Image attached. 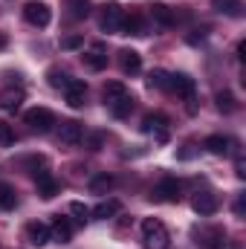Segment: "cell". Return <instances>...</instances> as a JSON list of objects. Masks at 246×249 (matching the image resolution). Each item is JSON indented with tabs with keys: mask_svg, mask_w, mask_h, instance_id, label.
<instances>
[{
	"mask_svg": "<svg viewBox=\"0 0 246 249\" xmlns=\"http://www.w3.org/2000/svg\"><path fill=\"white\" fill-rule=\"evenodd\" d=\"M119 35H145V23H142V18H139V15H124Z\"/></svg>",
	"mask_w": 246,
	"mask_h": 249,
	"instance_id": "cell-21",
	"label": "cell"
},
{
	"mask_svg": "<svg viewBox=\"0 0 246 249\" xmlns=\"http://www.w3.org/2000/svg\"><path fill=\"white\" fill-rule=\"evenodd\" d=\"M211 6L223 15H232V18H241V0H211Z\"/></svg>",
	"mask_w": 246,
	"mask_h": 249,
	"instance_id": "cell-26",
	"label": "cell"
},
{
	"mask_svg": "<svg viewBox=\"0 0 246 249\" xmlns=\"http://www.w3.org/2000/svg\"><path fill=\"white\" fill-rule=\"evenodd\" d=\"M142 130H145V133H154L157 142H168V119H165L162 113H151V116H145Z\"/></svg>",
	"mask_w": 246,
	"mask_h": 249,
	"instance_id": "cell-8",
	"label": "cell"
},
{
	"mask_svg": "<svg viewBox=\"0 0 246 249\" xmlns=\"http://www.w3.org/2000/svg\"><path fill=\"white\" fill-rule=\"evenodd\" d=\"M168 90L171 93H177L180 99H194V90H197V84H194V78L191 75H185V72H174V75H168Z\"/></svg>",
	"mask_w": 246,
	"mask_h": 249,
	"instance_id": "cell-6",
	"label": "cell"
},
{
	"mask_svg": "<svg viewBox=\"0 0 246 249\" xmlns=\"http://www.w3.org/2000/svg\"><path fill=\"white\" fill-rule=\"evenodd\" d=\"M64 96H67V105H70L72 110H78V107H84L87 84H84V81H78V78H70V84L64 87Z\"/></svg>",
	"mask_w": 246,
	"mask_h": 249,
	"instance_id": "cell-9",
	"label": "cell"
},
{
	"mask_svg": "<svg viewBox=\"0 0 246 249\" xmlns=\"http://www.w3.org/2000/svg\"><path fill=\"white\" fill-rule=\"evenodd\" d=\"M18 206V194H15V188L9 186V183H0V209L3 212H12Z\"/></svg>",
	"mask_w": 246,
	"mask_h": 249,
	"instance_id": "cell-25",
	"label": "cell"
},
{
	"mask_svg": "<svg viewBox=\"0 0 246 249\" xmlns=\"http://www.w3.org/2000/svg\"><path fill=\"white\" fill-rule=\"evenodd\" d=\"M119 67H122V72H127V75H136L142 70V55L136 50H122L119 53Z\"/></svg>",
	"mask_w": 246,
	"mask_h": 249,
	"instance_id": "cell-15",
	"label": "cell"
},
{
	"mask_svg": "<svg viewBox=\"0 0 246 249\" xmlns=\"http://www.w3.org/2000/svg\"><path fill=\"white\" fill-rule=\"evenodd\" d=\"M191 206H194V212L200 214V217H209V214H214L217 212V197L211 194V191H200V194H194V200H191Z\"/></svg>",
	"mask_w": 246,
	"mask_h": 249,
	"instance_id": "cell-11",
	"label": "cell"
},
{
	"mask_svg": "<svg viewBox=\"0 0 246 249\" xmlns=\"http://www.w3.org/2000/svg\"><path fill=\"white\" fill-rule=\"evenodd\" d=\"M203 148H206L209 154H217V157H223V154H229V151H232V139H229V136H220V133H214V136H206Z\"/></svg>",
	"mask_w": 246,
	"mask_h": 249,
	"instance_id": "cell-16",
	"label": "cell"
},
{
	"mask_svg": "<svg viewBox=\"0 0 246 249\" xmlns=\"http://www.w3.org/2000/svg\"><path fill=\"white\" fill-rule=\"evenodd\" d=\"M119 209H122V203H119V200H102L90 214H93L96 220H110V217H116V214H119Z\"/></svg>",
	"mask_w": 246,
	"mask_h": 249,
	"instance_id": "cell-18",
	"label": "cell"
},
{
	"mask_svg": "<svg viewBox=\"0 0 246 249\" xmlns=\"http://www.w3.org/2000/svg\"><path fill=\"white\" fill-rule=\"evenodd\" d=\"M235 174H238L241 180H244V177H246V165H244V157H238V162H235Z\"/></svg>",
	"mask_w": 246,
	"mask_h": 249,
	"instance_id": "cell-34",
	"label": "cell"
},
{
	"mask_svg": "<svg viewBox=\"0 0 246 249\" xmlns=\"http://www.w3.org/2000/svg\"><path fill=\"white\" fill-rule=\"evenodd\" d=\"M26 124H29V130H35V133H47L53 124H55V116H53V110H47V107H32V110H26Z\"/></svg>",
	"mask_w": 246,
	"mask_h": 249,
	"instance_id": "cell-3",
	"label": "cell"
},
{
	"mask_svg": "<svg viewBox=\"0 0 246 249\" xmlns=\"http://www.w3.org/2000/svg\"><path fill=\"white\" fill-rule=\"evenodd\" d=\"M26 241H29L32 247H47V244L53 241V238H50V226L41 223V220L26 223Z\"/></svg>",
	"mask_w": 246,
	"mask_h": 249,
	"instance_id": "cell-12",
	"label": "cell"
},
{
	"mask_svg": "<svg viewBox=\"0 0 246 249\" xmlns=\"http://www.w3.org/2000/svg\"><path fill=\"white\" fill-rule=\"evenodd\" d=\"M32 177H35V186H38V194L44 197V200H53L58 191H61V183L50 174V171H32Z\"/></svg>",
	"mask_w": 246,
	"mask_h": 249,
	"instance_id": "cell-7",
	"label": "cell"
},
{
	"mask_svg": "<svg viewBox=\"0 0 246 249\" xmlns=\"http://www.w3.org/2000/svg\"><path fill=\"white\" fill-rule=\"evenodd\" d=\"M23 18H26V23H32V26H47V23L53 20V12H50L47 3L32 0V3L23 6Z\"/></svg>",
	"mask_w": 246,
	"mask_h": 249,
	"instance_id": "cell-5",
	"label": "cell"
},
{
	"mask_svg": "<svg viewBox=\"0 0 246 249\" xmlns=\"http://www.w3.org/2000/svg\"><path fill=\"white\" fill-rule=\"evenodd\" d=\"M217 110H220V113H226V116L238 110V102H235V96H232L229 90H223V93H217Z\"/></svg>",
	"mask_w": 246,
	"mask_h": 249,
	"instance_id": "cell-27",
	"label": "cell"
},
{
	"mask_svg": "<svg viewBox=\"0 0 246 249\" xmlns=\"http://www.w3.org/2000/svg\"><path fill=\"white\" fill-rule=\"evenodd\" d=\"M75 47H81V35H67L61 41V50H75Z\"/></svg>",
	"mask_w": 246,
	"mask_h": 249,
	"instance_id": "cell-33",
	"label": "cell"
},
{
	"mask_svg": "<svg viewBox=\"0 0 246 249\" xmlns=\"http://www.w3.org/2000/svg\"><path fill=\"white\" fill-rule=\"evenodd\" d=\"M3 47H6V35L0 32V50H3Z\"/></svg>",
	"mask_w": 246,
	"mask_h": 249,
	"instance_id": "cell-36",
	"label": "cell"
},
{
	"mask_svg": "<svg viewBox=\"0 0 246 249\" xmlns=\"http://www.w3.org/2000/svg\"><path fill=\"white\" fill-rule=\"evenodd\" d=\"M107 107H110V113H113L116 119H124V116H130V110H133V96L127 93V96H122V99L110 102Z\"/></svg>",
	"mask_w": 246,
	"mask_h": 249,
	"instance_id": "cell-22",
	"label": "cell"
},
{
	"mask_svg": "<svg viewBox=\"0 0 246 249\" xmlns=\"http://www.w3.org/2000/svg\"><path fill=\"white\" fill-rule=\"evenodd\" d=\"M110 188H113V177L110 174H99V177L90 180V191L93 194H107Z\"/></svg>",
	"mask_w": 246,
	"mask_h": 249,
	"instance_id": "cell-28",
	"label": "cell"
},
{
	"mask_svg": "<svg viewBox=\"0 0 246 249\" xmlns=\"http://www.w3.org/2000/svg\"><path fill=\"white\" fill-rule=\"evenodd\" d=\"M58 139L64 145H78L84 139V124L70 119V122H61V130H58Z\"/></svg>",
	"mask_w": 246,
	"mask_h": 249,
	"instance_id": "cell-13",
	"label": "cell"
},
{
	"mask_svg": "<svg viewBox=\"0 0 246 249\" xmlns=\"http://www.w3.org/2000/svg\"><path fill=\"white\" fill-rule=\"evenodd\" d=\"M70 212H72L78 220H87V217H90V209H87L84 203H70Z\"/></svg>",
	"mask_w": 246,
	"mask_h": 249,
	"instance_id": "cell-32",
	"label": "cell"
},
{
	"mask_svg": "<svg viewBox=\"0 0 246 249\" xmlns=\"http://www.w3.org/2000/svg\"><path fill=\"white\" fill-rule=\"evenodd\" d=\"M148 87L151 90H168V72L165 70H154L148 75Z\"/></svg>",
	"mask_w": 246,
	"mask_h": 249,
	"instance_id": "cell-29",
	"label": "cell"
},
{
	"mask_svg": "<svg viewBox=\"0 0 246 249\" xmlns=\"http://www.w3.org/2000/svg\"><path fill=\"white\" fill-rule=\"evenodd\" d=\"M157 203H180V183L174 180V177H165V180H159L157 186H154V194H151Z\"/></svg>",
	"mask_w": 246,
	"mask_h": 249,
	"instance_id": "cell-4",
	"label": "cell"
},
{
	"mask_svg": "<svg viewBox=\"0 0 246 249\" xmlns=\"http://www.w3.org/2000/svg\"><path fill=\"white\" fill-rule=\"evenodd\" d=\"M235 214H238V217H244V200H238V203H235Z\"/></svg>",
	"mask_w": 246,
	"mask_h": 249,
	"instance_id": "cell-35",
	"label": "cell"
},
{
	"mask_svg": "<svg viewBox=\"0 0 246 249\" xmlns=\"http://www.w3.org/2000/svg\"><path fill=\"white\" fill-rule=\"evenodd\" d=\"M67 15L72 20H84L90 15V0H67Z\"/></svg>",
	"mask_w": 246,
	"mask_h": 249,
	"instance_id": "cell-23",
	"label": "cell"
},
{
	"mask_svg": "<svg viewBox=\"0 0 246 249\" xmlns=\"http://www.w3.org/2000/svg\"><path fill=\"white\" fill-rule=\"evenodd\" d=\"M151 18L159 23V26H165V29H171L174 23H177V18H174V12L165 6V3H154L151 6Z\"/></svg>",
	"mask_w": 246,
	"mask_h": 249,
	"instance_id": "cell-17",
	"label": "cell"
},
{
	"mask_svg": "<svg viewBox=\"0 0 246 249\" xmlns=\"http://www.w3.org/2000/svg\"><path fill=\"white\" fill-rule=\"evenodd\" d=\"M12 139H15V133H12V124L0 119V145H12Z\"/></svg>",
	"mask_w": 246,
	"mask_h": 249,
	"instance_id": "cell-31",
	"label": "cell"
},
{
	"mask_svg": "<svg viewBox=\"0 0 246 249\" xmlns=\"http://www.w3.org/2000/svg\"><path fill=\"white\" fill-rule=\"evenodd\" d=\"M50 238L58 241V244H70V241H72V226H70L67 217H55V220H53V226H50Z\"/></svg>",
	"mask_w": 246,
	"mask_h": 249,
	"instance_id": "cell-14",
	"label": "cell"
},
{
	"mask_svg": "<svg viewBox=\"0 0 246 249\" xmlns=\"http://www.w3.org/2000/svg\"><path fill=\"white\" fill-rule=\"evenodd\" d=\"M223 244H226V235L217 226H209V229L197 232V247L200 249H223Z\"/></svg>",
	"mask_w": 246,
	"mask_h": 249,
	"instance_id": "cell-10",
	"label": "cell"
},
{
	"mask_svg": "<svg viewBox=\"0 0 246 249\" xmlns=\"http://www.w3.org/2000/svg\"><path fill=\"white\" fill-rule=\"evenodd\" d=\"M142 241H145V249H168L171 235L162 220L148 217V220H142Z\"/></svg>",
	"mask_w": 246,
	"mask_h": 249,
	"instance_id": "cell-1",
	"label": "cell"
},
{
	"mask_svg": "<svg viewBox=\"0 0 246 249\" xmlns=\"http://www.w3.org/2000/svg\"><path fill=\"white\" fill-rule=\"evenodd\" d=\"M47 78H50V87H55V90H64V87L70 84V75L61 72V70H55V67L47 72Z\"/></svg>",
	"mask_w": 246,
	"mask_h": 249,
	"instance_id": "cell-30",
	"label": "cell"
},
{
	"mask_svg": "<svg viewBox=\"0 0 246 249\" xmlns=\"http://www.w3.org/2000/svg\"><path fill=\"white\" fill-rule=\"evenodd\" d=\"M81 61L87 64L90 70H96V72H99V70H105V67H107V55H105V50H102V47H93L90 53H84V55H81Z\"/></svg>",
	"mask_w": 246,
	"mask_h": 249,
	"instance_id": "cell-20",
	"label": "cell"
},
{
	"mask_svg": "<svg viewBox=\"0 0 246 249\" xmlns=\"http://www.w3.org/2000/svg\"><path fill=\"white\" fill-rule=\"evenodd\" d=\"M20 102H23V90H3L0 93V110H6V113H15L20 107Z\"/></svg>",
	"mask_w": 246,
	"mask_h": 249,
	"instance_id": "cell-19",
	"label": "cell"
},
{
	"mask_svg": "<svg viewBox=\"0 0 246 249\" xmlns=\"http://www.w3.org/2000/svg\"><path fill=\"white\" fill-rule=\"evenodd\" d=\"M102 93H105V105H110V102H116V99L127 96V87H124L122 81H107Z\"/></svg>",
	"mask_w": 246,
	"mask_h": 249,
	"instance_id": "cell-24",
	"label": "cell"
},
{
	"mask_svg": "<svg viewBox=\"0 0 246 249\" xmlns=\"http://www.w3.org/2000/svg\"><path fill=\"white\" fill-rule=\"evenodd\" d=\"M122 20H124V12H122L119 3H107V6H102V15H99V26H102V32L119 35Z\"/></svg>",
	"mask_w": 246,
	"mask_h": 249,
	"instance_id": "cell-2",
	"label": "cell"
}]
</instances>
